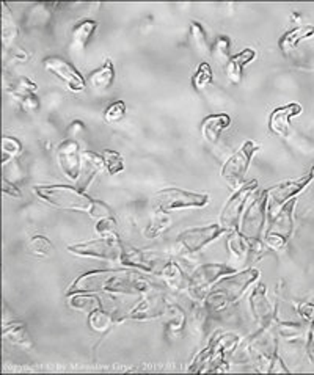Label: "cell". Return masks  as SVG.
I'll return each mask as SVG.
<instances>
[{
    "instance_id": "20",
    "label": "cell",
    "mask_w": 314,
    "mask_h": 375,
    "mask_svg": "<svg viewBox=\"0 0 314 375\" xmlns=\"http://www.w3.org/2000/svg\"><path fill=\"white\" fill-rule=\"evenodd\" d=\"M96 29H98L96 21H91V20L80 21L77 26L73 29L68 49H69V54H71L74 59L80 57V55L85 52L88 43H90L94 32H96Z\"/></svg>"
},
{
    "instance_id": "6",
    "label": "cell",
    "mask_w": 314,
    "mask_h": 375,
    "mask_svg": "<svg viewBox=\"0 0 314 375\" xmlns=\"http://www.w3.org/2000/svg\"><path fill=\"white\" fill-rule=\"evenodd\" d=\"M257 149H260V145L253 140H248L225 162L222 178L232 190H239L245 184V176H247L250 164Z\"/></svg>"
},
{
    "instance_id": "45",
    "label": "cell",
    "mask_w": 314,
    "mask_h": 375,
    "mask_svg": "<svg viewBox=\"0 0 314 375\" xmlns=\"http://www.w3.org/2000/svg\"><path fill=\"white\" fill-rule=\"evenodd\" d=\"M278 331L283 337H286V339L289 341L304 335V327L299 323H280Z\"/></svg>"
},
{
    "instance_id": "11",
    "label": "cell",
    "mask_w": 314,
    "mask_h": 375,
    "mask_svg": "<svg viewBox=\"0 0 314 375\" xmlns=\"http://www.w3.org/2000/svg\"><path fill=\"white\" fill-rule=\"evenodd\" d=\"M314 179V174H305L300 179L294 181H286V183H281L278 185H274L267 189V212L270 217L275 215L283 206L291 201L299 193L306 189V185Z\"/></svg>"
},
{
    "instance_id": "40",
    "label": "cell",
    "mask_w": 314,
    "mask_h": 375,
    "mask_svg": "<svg viewBox=\"0 0 314 375\" xmlns=\"http://www.w3.org/2000/svg\"><path fill=\"white\" fill-rule=\"evenodd\" d=\"M22 153V145L16 137L5 135L2 139V164L6 165L8 160L16 159Z\"/></svg>"
},
{
    "instance_id": "23",
    "label": "cell",
    "mask_w": 314,
    "mask_h": 375,
    "mask_svg": "<svg viewBox=\"0 0 314 375\" xmlns=\"http://www.w3.org/2000/svg\"><path fill=\"white\" fill-rule=\"evenodd\" d=\"M165 336L168 339H178L187 327V314L179 305L168 303L165 309Z\"/></svg>"
},
{
    "instance_id": "51",
    "label": "cell",
    "mask_w": 314,
    "mask_h": 375,
    "mask_svg": "<svg viewBox=\"0 0 314 375\" xmlns=\"http://www.w3.org/2000/svg\"><path fill=\"white\" fill-rule=\"evenodd\" d=\"M77 132H85V126L82 121H74V123H71V126L68 128V137H71V134H73L74 139H75V137H77Z\"/></svg>"
},
{
    "instance_id": "16",
    "label": "cell",
    "mask_w": 314,
    "mask_h": 375,
    "mask_svg": "<svg viewBox=\"0 0 314 375\" xmlns=\"http://www.w3.org/2000/svg\"><path fill=\"white\" fill-rule=\"evenodd\" d=\"M250 309L260 327H269L275 322V308L267 298V286L260 283L250 297Z\"/></svg>"
},
{
    "instance_id": "31",
    "label": "cell",
    "mask_w": 314,
    "mask_h": 375,
    "mask_svg": "<svg viewBox=\"0 0 314 375\" xmlns=\"http://www.w3.org/2000/svg\"><path fill=\"white\" fill-rule=\"evenodd\" d=\"M190 45L195 51H197L200 57L203 59L211 57L212 46L209 45V40H207L204 27L197 21L190 22Z\"/></svg>"
},
{
    "instance_id": "15",
    "label": "cell",
    "mask_w": 314,
    "mask_h": 375,
    "mask_svg": "<svg viewBox=\"0 0 314 375\" xmlns=\"http://www.w3.org/2000/svg\"><path fill=\"white\" fill-rule=\"evenodd\" d=\"M57 159L61 171L66 174V178L71 181H77L80 176V165H82V151L79 143L71 139L61 141L57 148Z\"/></svg>"
},
{
    "instance_id": "41",
    "label": "cell",
    "mask_w": 314,
    "mask_h": 375,
    "mask_svg": "<svg viewBox=\"0 0 314 375\" xmlns=\"http://www.w3.org/2000/svg\"><path fill=\"white\" fill-rule=\"evenodd\" d=\"M103 159H104V164H105V168L107 171H109L110 174H115L124 171L126 168V164H124V159L123 155L119 154L118 151H112V149H104L103 151Z\"/></svg>"
},
{
    "instance_id": "18",
    "label": "cell",
    "mask_w": 314,
    "mask_h": 375,
    "mask_svg": "<svg viewBox=\"0 0 314 375\" xmlns=\"http://www.w3.org/2000/svg\"><path fill=\"white\" fill-rule=\"evenodd\" d=\"M119 262H121L124 267H132L147 273H154L157 266H163L160 264V259H157L154 254L143 252V250L130 248V247L123 248Z\"/></svg>"
},
{
    "instance_id": "33",
    "label": "cell",
    "mask_w": 314,
    "mask_h": 375,
    "mask_svg": "<svg viewBox=\"0 0 314 375\" xmlns=\"http://www.w3.org/2000/svg\"><path fill=\"white\" fill-rule=\"evenodd\" d=\"M207 314L209 309L203 305H195L190 314L187 317V325L190 328V333L197 337H204L206 327H207Z\"/></svg>"
},
{
    "instance_id": "7",
    "label": "cell",
    "mask_w": 314,
    "mask_h": 375,
    "mask_svg": "<svg viewBox=\"0 0 314 375\" xmlns=\"http://www.w3.org/2000/svg\"><path fill=\"white\" fill-rule=\"evenodd\" d=\"M231 273H236L234 267L218 264V262L200 266L197 270L190 275V278H188L187 291L195 300H203L206 298L207 292L211 291V287L216 284L218 280L228 277Z\"/></svg>"
},
{
    "instance_id": "1",
    "label": "cell",
    "mask_w": 314,
    "mask_h": 375,
    "mask_svg": "<svg viewBox=\"0 0 314 375\" xmlns=\"http://www.w3.org/2000/svg\"><path fill=\"white\" fill-rule=\"evenodd\" d=\"M149 291V283L140 277L137 268H113V270H93L80 275L69 287L68 296L79 292H113L143 296Z\"/></svg>"
},
{
    "instance_id": "30",
    "label": "cell",
    "mask_w": 314,
    "mask_h": 375,
    "mask_svg": "<svg viewBox=\"0 0 314 375\" xmlns=\"http://www.w3.org/2000/svg\"><path fill=\"white\" fill-rule=\"evenodd\" d=\"M294 206H295V199H291V201L283 206V208L276 212L275 215L270 217V227L276 228V231H272V233H278V234L289 237V234H291V227H292Z\"/></svg>"
},
{
    "instance_id": "46",
    "label": "cell",
    "mask_w": 314,
    "mask_h": 375,
    "mask_svg": "<svg viewBox=\"0 0 314 375\" xmlns=\"http://www.w3.org/2000/svg\"><path fill=\"white\" fill-rule=\"evenodd\" d=\"M19 102H21L22 109L25 112H29V114H33V112H36L38 109H40V98H38L36 95L25 96L22 99H19Z\"/></svg>"
},
{
    "instance_id": "37",
    "label": "cell",
    "mask_w": 314,
    "mask_h": 375,
    "mask_svg": "<svg viewBox=\"0 0 314 375\" xmlns=\"http://www.w3.org/2000/svg\"><path fill=\"white\" fill-rule=\"evenodd\" d=\"M29 252L38 258H49L54 253V243L44 236H33L29 242Z\"/></svg>"
},
{
    "instance_id": "12",
    "label": "cell",
    "mask_w": 314,
    "mask_h": 375,
    "mask_svg": "<svg viewBox=\"0 0 314 375\" xmlns=\"http://www.w3.org/2000/svg\"><path fill=\"white\" fill-rule=\"evenodd\" d=\"M228 233L222 224H207V227H198L182 231L178 236V242L187 253H197L200 250L217 240L220 236Z\"/></svg>"
},
{
    "instance_id": "38",
    "label": "cell",
    "mask_w": 314,
    "mask_h": 375,
    "mask_svg": "<svg viewBox=\"0 0 314 375\" xmlns=\"http://www.w3.org/2000/svg\"><path fill=\"white\" fill-rule=\"evenodd\" d=\"M212 80H214L212 68L209 63L203 61V63L197 68V71H195L193 76H192L193 89L197 91H203L207 85L212 84Z\"/></svg>"
},
{
    "instance_id": "47",
    "label": "cell",
    "mask_w": 314,
    "mask_h": 375,
    "mask_svg": "<svg viewBox=\"0 0 314 375\" xmlns=\"http://www.w3.org/2000/svg\"><path fill=\"white\" fill-rule=\"evenodd\" d=\"M2 190H3L5 195H10V197L17 198V199L22 198L21 190H19L15 184L10 183V181L6 178H3V181H2Z\"/></svg>"
},
{
    "instance_id": "25",
    "label": "cell",
    "mask_w": 314,
    "mask_h": 375,
    "mask_svg": "<svg viewBox=\"0 0 314 375\" xmlns=\"http://www.w3.org/2000/svg\"><path fill=\"white\" fill-rule=\"evenodd\" d=\"M2 335L6 341L13 346H19L22 349H31L33 347V339L29 335L27 325L21 321H11L5 322L2 328Z\"/></svg>"
},
{
    "instance_id": "49",
    "label": "cell",
    "mask_w": 314,
    "mask_h": 375,
    "mask_svg": "<svg viewBox=\"0 0 314 375\" xmlns=\"http://www.w3.org/2000/svg\"><path fill=\"white\" fill-rule=\"evenodd\" d=\"M299 312L300 316H304L308 322L314 321V303H301L299 306Z\"/></svg>"
},
{
    "instance_id": "34",
    "label": "cell",
    "mask_w": 314,
    "mask_h": 375,
    "mask_svg": "<svg viewBox=\"0 0 314 375\" xmlns=\"http://www.w3.org/2000/svg\"><path fill=\"white\" fill-rule=\"evenodd\" d=\"M68 305L71 306L73 309L87 312V314H91L94 309L103 308L100 300L94 296H88V292H79L73 293V296H68Z\"/></svg>"
},
{
    "instance_id": "8",
    "label": "cell",
    "mask_w": 314,
    "mask_h": 375,
    "mask_svg": "<svg viewBox=\"0 0 314 375\" xmlns=\"http://www.w3.org/2000/svg\"><path fill=\"white\" fill-rule=\"evenodd\" d=\"M123 248L124 245L121 243V240L110 239V237H100V239L96 240L74 243V245L66 247L68 252L74 256L103 259V261H119Z\"/></svg>"
},
{
    "instance_id": "19",
    "label": "cell",
    "mask_w": 314,
    "mask_h": 375,
    "mask_svg": "<svg viewBox=\"0 0 314 375\" xmlns=\"http://www.w3.org/2000/svg\"><path fill=\"white\" fill-rule=\"evenodd\" d=\"M105 167L104 159L100 154H96L93 151H82V165H80V176L75 181L77 184V189L82 192H85L90 184L93 183V179L98 176V174L103 171V168Z\"/></svg>"
},
{
    "instance_id": "2",
    "label": "cell",
    "mask_w": 314,
    "mask_h": 375,
    "mask_svg": "<svg viewBox=\"0 0 314 375\" xmlns=\"http://www.w3.org/2000/svg\"><path fill=\"white\" fill-rule=\"evenodd\" d=\"M33 192L44 203L54 206L57 209L84 212V214H88L91 218H96V220L105 217H113V211L109 204L88 197L85 192L75 189V187L36 185Z\"/></svg>"
},
{
    "instance_id": "32",
    "label": "cell",
    "mask_w": 314,
    "mask_h": 375,
    "mask_svg": "<svg viewBox=\"0 0 314 375\" xmlns=\"http://www.w3.org/2000/svg\"><path fill=\"white\" fill-rule=\"evenodd\" d=\"M173 220L165 211H153V217H151V222L144 229V237L147 239H156V237L162 236L165 231L172 228Z\"/></svg>"
},
{
    "instance_id": "3",
    "label": "cell",
    "mask_w": 314,
    "mask_h": 375,
    "mask_svg": "<svg viewBox=\"0 0 314 375\" xmlns=\"http://www.w3.org/2000/svg\"><path fill=\"white\" fill-rule=\"evenodd\" d=\"M261 272L257 268L251 267L247 270L231 273L228 277L218 280L216 284L211 287L204 298V306L209 312H220L231 308L242 298L245 291L248 289L255 281L260 278Z\"/></svg>"
},
{
    "instance_id": "35",
    "label": "cell",
    "mask_w": 314,
    "mask_h": 375,
    "mask_svg": "<svg viewBox=\"0 0 314 375\" xmlns=\"http://www.w3.org/2000/svg\"><path fill=\"white\" fill-rule=\"evenodd\" d=\"M117 322H119V319L113 316L112 311H105L104 308L94 309L90 316H88V325H90L91 330L98 331V333H104V331L113 327Z\"/></svg>"
},
{
    "instance_id": "28",
    "label": "cell",
    "mask_w": 314,
    "mask_h": 375,
    "mask_svg": "<svg viewBox=\"0 0 314 375\" xmlns=\"http://www.w3.org/2000/svg\"><path fill=\"white\" fill-rule=\"evenodd\" d=\"M2 43H3V55L8 54L11 51H15L17 45V36H19V29L16 26L15 20L10 15V10L6 7V3H2Z\"/></svg>"
},
{
    "instance_id": "29",
    "label": "cell",
    "mask_w": 314,
    "mask_h": 375,
    "mask_svg": "<svg viewBox=\"0 0 314 375\" xmlns=\"http://www.w3.org/2000/svg\"><path fill=\"white\" fill-rule=\"evenodd\" d=\"M159 275L162 280L165 281V284L173 291H184L188 286V278L182 268L176 264V262L170 261L165 266H162Z\"/></svg>"
},
{
    "instance_id": "26",
    "label": "cell",
    "mask_w": 314,
    "mask_h": 375,
    "mask_svg": "<svg viewBox=\"0 0 314 375\" xmlns=\"http://www.w3.org/2000/svg\"><path fill=\"white\" fill-rule=\"evenodd\" d=\"M115 82V68H113V61L107 59L104 65L93 71L88 77V85L91 86L93 91L96 93H105L107 90Z\"/></svg>"
},
{
    "instance_id": "42",
    "label": "cell",
    "mask_w": 314,
    "mask_h": 375,
    "mask_svg": "<svg viewBox=\"0 0 314 375\" xmlns=\"http://www.w3.org/2000/svg\"><path fill=\"white\" fill-rule=\"evenodd\" d=\"M96 233L100 237H110V239H119L118 236V223L113 217L100 218L96 223Z\"/></svg>"
},
{
    "instance_id": "27",
    "label": "cell",
    "mask_w": 314,
    "mask_h": 375,
    "mask_svg": "<svg viewBox=\"0 0 314 375\" xmlns=\"http://www.w3.org/2000/svg\"><path fill=\"white\" fill-rule=\"evenodd\" d=\"M314 35V26L311 24H305V26H297L292 30H289L285 35L281 36L278 41V46L283 51L285 55L292 54V51L295 47L299 46V43H301L304 40L311 38Z\"/></svg>"
},
{
    "instance_id": "50",
    "label": "cell",
    "mask_w": 314,
    "mask_h": 375,
    "mask_svg": "<svg viewBox=\"0 0 314 375\" xmlns=\"http://www.w3.org/2000/svg\"><path fill=\"white\" fill-rule=\"evenodd\" d=\"M306 353L310 356L311 362L314 365V321L311 322L310 327V335H308V342H306Z\"/></svg>"
},
{
    "instance_id": "39",
    "label": "cell",
    "mask_w": 314,
    "mask_h": 375,
    "mask_svg": "<svg viewBox=\"0 0 314 375\" xmlns=\"http://www.w3.org/2000/svg\"><path fill=\"white\" fill-rule=\"evenodd\" d=\"M36 90H38V85L31 82V80L27 79V77H21V79L13 80L11 85H10V89H8V91L17 99V101H19V99L25 98V96L36 95Z\"/></svg>"
},
{
    "instance_id": "5",
    "label": "cell",
    "mask_w": 314,
    "mask_h": 375,
    "mask_svg": "<svg viewBox=\"0 0 314 375\" xmlns=\"http://www.w3.org/2000/svg\"><path fill=\"white\" fill-rule=\"evenodd\" d=\"M207 193H195L176 187L162 189L151 197L153 211H178V209H200L209 204Z\"/></svg>"
},
{
    "instance_id": "44",
    "label": "cell",
    "mask_w": 314,
    "mask_h": 375,
    "mask_svg": "<svg viewBox=\"0 0 314 375\" xmlns=\"http://www.w3.org/2000/svg\"><path fill=\"white\" fill-rule=\"evenodd\" d=\"M286 240L287 237L278 234V233H272V231H269L264 237V243H266V247L275 250V252H278V250H283L286 247Z\"/></svg>"
},
{
    "instance_id": "9",
    "label": "cell",
    "mask_w": 314,
    "mask_h": 375,
    "mask_svg": "<svg viewBox=\"0 0 314 375\" xmlns=\"http://www.w3.org/2000/svg\"><path fill=\"white\" fill-rule=\"evenodd\" d=\"M256 189H257V181L251 179L248 183H245L241 189L234 190L231 198L226 201L222 211V215H220V223H222V227L228 231V233L230 231L239 229V218H241L245 204H247L251 195L256 192Z\"/></svg>"
},
{
    "instance_id": "43",
    "label": "cell",
    "mask_w": 314,
    "mask_h": 375,
    "mask_svg": "<svg viewBox=\"0 0 314 375\" xmlns=\"http://www.w3.org/2000/svg\"><path fill=\"white\" fill-rule=\"evenodd\" d=\"M126 112H128V107L123 101H115L112 102L109 107L104 110V121L109 124H115L118 121H121L126 116Z\"/></svg>"
},
{
    "instance_id": "52",
    "label": "cell",
    "mask_w": 314,
    "mask_h": 375,
    "mask_svg": "<svg viewBox=\"0 0 314 375\" xmlns=\"http://www.w3.org/2000/svg\"><path fill=\"white\" fill-rule=\"evenodd\" d=\"M311 173H313V174H314V168H313V170H311Z\"/></svg>"
},
{
    "instance_id": "48",
    "label": "cell",
    "mask_w": 314,
    "mask_h": 375,
    "mask_svg": "<svg viewBox=\"0 0 314 375\" xmlns=\"http://www.w3.org/2000/svg\"><path fill=\"white\" fill-rule=\"evenodd\" d=\"M269 374H278V372H285V374H287L289 372V369L285 366V365H283V361H281V358H280V356H278V353H276L275 356H274V360H272V362H270V366H269V371H267Z\"/></svg>"
},
{
    "instance_id": "36",
    "label": "cell",
    "mask_w": 314,
    "mask_h": 375,
    "mask_svg": "<svg viewBox=\"0 0 314 375\" xmlns=\"http://www.w3.org/2000/svg\"><path fill=\"white\" fill-rule=\"evenodd\" d=\"M211 57L217 61V63L223 65L228 63L231 59V40L230 36L220 35L216 38L211 49Z\"/></svg>"
},
{
    "instance_id": "4",
    "label": "cell",
    "mask_w": 314,
    "mask_h": 375,
    "mask_svg": "<svg viewBox=\"0 0 314 375\" xmlns=\"http://www.w3.org/2000/svg\"><path fill=\"white\" fill-rule=\"evenodd\" d=\"M239 346V336L234 333H226L214 339L209 346L195 356L188 372H218L223 371V366L228 365L230 355Z\"/></svg>"
},
{
    "instance_id": "10",
    "label": "cell",
    "mask_w": 314,
    "mask_h": 375,
    "mask_svg": "<svg viewBox=\"0 0 314 375\" xmlns=\"http://www.w3.org/2000/svg\"><path fill=\"white\" fill-rule=\"evenodd\" d=\"M267 214V190L257 192L253 201L248 206L247 212L244 214L241 223V233L247 236L248 239L261 240L264 223H266Z\"/></svg>"
},
{
    "instance_id": "21",
    "label": "cell",
    "mask_w": 314,
    "mask_h": 375,
    "mask_svg": "<svg viewBox=\"0 0 314 375\" xmlns=\"http://www.w3.org/2000/svg\"><path fill=\"white\" fill-rule=\"evenodd\" d=\"M256 59V51L253 47H245L236 55H232L228 63L225 66L226 79L230 80L232 85H239L242 82V72L244 68L251 63Z\"/></svg>"
},
{
    "instance_id": "13",
    "label": "cell",
    "mask_w": 314,
    "mask_h": 375,
    "mask_svg": "<svg viewBox=\"0 0 314 375\" xmlns=\"http://www.w3.org/2000/svg\"><path fill=\"white\" fill-rule=\"evenodd\" d=\"M44 70L47 72L54 74V76L66 85L68 90H71L73 93H80L87 89L85 79L82 77V74L75 70V68L68 63L65 59L59 57V55H52V57L44 59L43 61Z\"/></svg>"
},
{
    "instance_id": "24",
    "label": "cell",
    "mask_w": 314,
    "mask_h": 375,
    "mask_svg": "<svg viewBox=\"0 0 314 375\" xmlns=\"http://www.w3.org/2000/svg\"><path fill=\"white\" fill-rule=\"evenodd\" d=\"M59 7L57 3H35L31 5L30 10L27 11V15L24 17L25 27L29 30H38L44 29L52 20L54 8Z\"/></svg>"
},
{
    "instance_id": "17",
    "label": "cell",
    "mask_w": 314,
    "mask_h": 375,
    "mask_svg": "<svg viewBox=\"0 0 314 375\" xmlns=\"http://www.w3.org/2000/svg\"><path fill=\"white\" fill-rule=\"evenodd\" d=\"M300 114L301 105L295 102L275 109L269 116L270 132L281 137V139H289V135H291V120Z\"/></svg>"
},
{
    "instance_id": "14",
    "label": "cell",
    "mask_w": 314,
    "mask_h": 375,
    "mask_svg": "<svg viewBox=\"0 0 314 375\" xmlns=\"http://www.w3.org/2000/svg\"><path fill=\"white\" fill-rule=\"evenodd\" d=\"M165 298H163L160 293H143V297L140 302H138L134 308H132L128 314L123 316V321H138V322H144V321H154V319H159L163 314H165L167 309Z\"/></svg>"
},
{
    "instance_id": "22",
    "label": "cell",
    "mask_w": 314,
    "mask_h": 375,
    "mask_svg": "<svg viewBox=\"0 0 314 375\" xmlns=\"http://www.w3.org/2000/svg\"><path fill=\"white\" fill-rule=\"evenodd\" d=\"M231 126V116L228 114H214L207 115L201 123V134L204 140L211 145H216L220 135Z\"/></svg>"
}]
</instances>
